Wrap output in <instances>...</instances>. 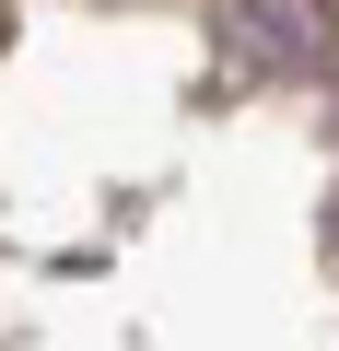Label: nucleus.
<instances>
[{
  "mask_svg": "<svg viewBox=\"0 0 339 351\" xmlns=\"http://www.w3.org/2000/svg\"><path fill=\"white\" fill-rule=\"evenodd\" d=\"M211 47L234 71H269V82H316L339 59V0H211Z\"/></svg>",
  "mask_w": 339,
  "mask_h": 351,
  "instance_id": "nucleus-1",
  "label": "nucleus"
}]
</instances>
